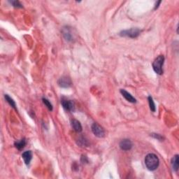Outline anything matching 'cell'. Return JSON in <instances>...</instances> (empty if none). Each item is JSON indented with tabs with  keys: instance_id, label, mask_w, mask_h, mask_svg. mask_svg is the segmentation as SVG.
<instances>
[{
	"instance_id": "cell-1",
	"label": "cell",
	"mask_w": 179,
	"mask_h": 179,
	"mask_svg": "<svg viewBox=\"0 0 179 179\" xmlns=\"http://www.w3.org/2000/svg\"><path fill=\"white\" fill-rule=\"evenodd\" d=\"M144 161H145L146 167L150 171H155V169H158L159 164H160L158 157L154 153L148 154L146 156Z\"/></svg>"
},
{
	"instance_id": "cell-2",
	"label": "cell",
	"mask_w": 179,
	"mask_h": 179,
	"mask_svg": "<svg viewBox=\"0 0 179 179\" xmlns=\"http://www.w3.org/2000/svg\"><path fill=\"white\" fill-rule=\"evenodd\" d=\"M164 62V55H159L158 58H155L154 62L153 63V68L156 74L159 75H162L163 74Z\"/></svg>"
},
{
	"instance_id": "cell-3",
	"label": "cell",
	"mask_w": 179,
	"mask_h": 179,
	"mask_svg": "<svg viewBox=\"0 0 179 179\" xmlns=\"http://www.w3.org/2000/svg\"><path fill=\"white\" fill-rule=\"evenodd\" d=\"M141 30H140L138 28H131L129 30H123L120 32V35L121 36H125V37L129 38H136L141 34Z\"/></svg>"
},
{
	"instance_id": "cell-4",
	"label": "cell",
	"mask_w": 179,
	"mask_h": 179,
	"mask_svg": "<svg viewBox=\"0 0 179 179\" xmlns=\"http://www.w3.org/2000/svg\"><path fill=\"white\" fill-rule=\"evenodd\" d=\"M62 34L65 38L66 41L72 42L75 39V34L72 27H63V30H62Z\"/></svg>"
},
{
	"instance_id": "cell-5",
	"label": "cell",
	"mask_w": 179,
	"mask_h": 179,
	"mask_svg": "<svg viewBox=\"0 0 179 179\" xmlns=\"http://www.w3.org/2000/svg\"><path fill=\"white\" fill-rule=\"evenodd\" d=\"M92 131L93 134L99 138L104 137L105 135V131H104V129H103V127H101V126L99 125V124L96 123V122H94V123L92 124Z\"/></svg>"
},
{
	"instance_id": "cell-6",
	"label": "cell",
	"mask_w": 179,
	"mask_h": 179,
	"mask_svg": "<svg viewBox=\"0 0 179 179\" xmlns=\"http://www.w3.org/2000/svg\"><path fill=\"white\" fill-rule=\"evenodd\" d=\"M61 104L63 105L64 109L66 111H74L75 109V105L74 103L73 102L72 100H69L68 99L63 97L61 99Z\"/></svg>"
},
{
	"instance_id": "cell-7",
	"label": "cell",
	"mask_w": 179,
	"mask_h": 179,
	"mask_svg": "<svg viewBox=\"0 0 179 179\" xmlns=\"http://www.w3.org/2000/svg\"><path fill=\"white\" fill-rule=\"evenodd\" d=\"M58 83L60 87H63V88H67V87L72 86V82L71 78L67 76H62V77L58 80Z\"/></svg>"
},
{
	"instance_id": "cell-8",
	"label": "cell",
	"mask_w": 179,
	"mask_h": 179,
	"mask_svg": "<svg viewBox=\"0 0 179 179\" xmlns=\"http://www.w3.org/2000/svg\"><path fill=\"white\" fill-rule=\"evenodd\" d=\"M120 148L122 151H129L132 148V143L129 139H123L120 142Z\"/></svg>"
},
{
	"instance_id": "cell-9",
	"label": "cell",
	"mask_w": 179,
	"mask_h": 179,
	"mask_svg": "<svg viewBox=\"0 0 179 179\" xmlns=\"http://www.w3.org/2000/svg\"><path fill=\"white\" fill-rule=\"evenodd\" d=\"M120 93H121L122 95L125 98V99L127 100V101H128L129 102H131V103H136V99L131 95L130 93L127 92L125 90H123V89L120 90Z\"/></svg>"
},
{
	"instance_id": "cell-10",
	"label": "cell",
	"mask_w": 179,
	"mask_h": 179,
	"mask_svg": "<svg viewBox=\"0 0 179 179\" xmlns=\"http://www.w3.org/2000/svg\"><path fill=\"white\" fill-rule=\"evenodd\" d=\"M22 158H23V160H24L25 163L27 164V165H28L30 163L31 160H32V153L31 151H25L23 153V155H22Z\"/></svg>"
},
{
	"instance_id": "cell-11",
	"label": "cell",
	"mask_w": 179,
	"mask_h": 179,
	"mask_svg": "<svg viewBox=\"0 0 179 179\" xmlns=\"http://www.w3.org/2000/svg\"><path fill=\"white\" fill-rule=\"evenodd\" d=\"M72 127L74 129V130L76 132H81L82 131V125L78 120H72Z\"/></svg>"
},
{
	"instance_id": "cell-12",
	"label": "cell",
	"mask_w": 179,
	"mask_h": 179,
	"mask_svg": "<svg viewBox=\"0 0 179 179\" xmlns=\"http://www.w3.org/2000/svg\"><path fill=\"white\" fill-rule=\"evenodd\" d=\"M171 165H172L173 170L174 171H178L179 167V158L178 155H176L173 156L171 160Z\"/></svg>"
},
{
	"instance_id": "cell-13",
	"label": "cell",
	"mask_w": 179,
	"mask_h": 179,
	"mask_svg": "<svg viewBox=\"0 0 179 179\" xmlns=\"http://www.w3.org/2000/svg\"><path fill=\"white\" fill-rule=\"evenodd\" d=\"M26 140H25V139H22L20 141H17L15 142V143H14V145H15V147L17 148L18 150H19V151H21L25 146V145H26Z\"/></svg>"
},
{
	"instance_id": "cell-14",
	"label": "cell",
	"mask_w": 179,
	"mask_h": 179,
	"mask_svg": "<svg viewBox=\"0 0 179 179\" xmlns=\"http://www.w3.org/2000/svg\"><path fill=\"white\" fill-rule=\"evenodd\" d=\"M78 145H79L80 146H89V142L87 141V139L84 136H81V137L78 138V141H77Z\"/></svg>"
},
{
	"instance_id": "cell-15",
	"label": "cell",
	"mask_w": 179,
	"mask_h": 179,
	"mask_svg": "<svg viewBox=\"0 0 179 179\" xmlns=\"http://www.w3.org/2000/svg\"><path fill=\"white\" fill-rule=\"evenodd\" d=\"M4 97H5V99H6V101L9 104V105H10L11 107L13 108L14 109L17 110V108H16V104L15 101H14V100L11 97H9L8 94H5Z\"/></svg>"
},
{
	"instance_id": "cell-16",
	"label": "cell",
	"mask_w": 179,
	"mask_h": 179,
	"mask_svg": "<svg viewBox=\"0 0 179 179\" xmlns=\"http://www.w3.org/2000/svg\"><path fill=\"white\" fill-rule=\"evenodd\" d=\"M148 103H149V107L150 109L152 112H155V110H156V107H155V104L154 103V101H153V99L151 96H149L148 97Z\"/></svg>"
},
{
	"instance_id": "cell-17",
	"label": "cell",
	"mask_w": 179,
	"mask_h": 179,
	"mask_svg": "<svg viewBox=\"0 0 179 179\" xmlns=\"http://www.w3.org/2000/svg\"><path fill=\"white\" fill-rule=\"evenodd\" d=\"M42 100H43V104H44L45 107L48 109L49 111H53V105L51 104V103L49 101L48 99H47L46 98H43L42 99Z\"/></svg>"
},
{
	"instance_id": "cell-18",
	"label": "cell",
	"mask_w": 179,
	"mask_h": 179,
	"mask_svg": "<svg viewBox=\"0 0 179 179\" xmlns=\"http://www.w3.org/2000/svg\"><path fill=\"white\" fill-rule=\"evenodd\" d=\"M9 3L16 8H23V5L18 1H9Z\"/></svg>"
},
{
	"instance_id": "cell-19",
	"label": "cell",
	"mask_w": 179,
	"mask_h": 179,
	"mask_svg": "<svg viewBox=\"0 0 179 179\" xmlns=\"http://www.w3.org/2000/svg\"><path fill=\"white\" fill-rule=\"evenodd\" d=\"M151 136H153V137H154L155 139H157L159 141H163L164 140V137L162 136H161L160 134H151Z\"/></svg>"
},
{
	"instance_id": "cell-20",
	"label": "cell",
	"mask_w": 179,
	"mask_h": 179,
	"mask_svg": "<svg viewBox=\"0 0 179 179\" xmlns=\"http://www.w3.org/2000/svg\"><path fill=\"white\" fill-rule=\"evenodd\" d=\"M81 162L82 163H87V162H88V160H87V157L85 156V155H82Z\"/></svg>"
},
{
	"instance_id": "cell-21",
	"label": "cell",
	"mask_w": 179,
	"mask_h": 179,
	"mask_svg": "<svg viewBox=\"0 0 179 179\" xmlns=\"http://www.w3.org/2000/svg\"><path fill=\"white\" fill-rule=\"evenodd\" d=\"M160 3H161V1H158V2L156 3V4H155V9H156L158 8V6H159L158 5L160 4Z\"/></svg>"
}]
</instances>
